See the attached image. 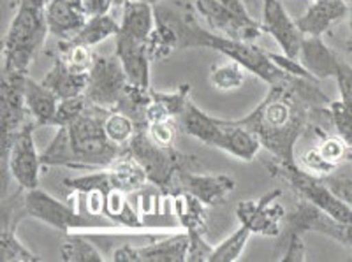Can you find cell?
<instances>
[{
	"mask_svg": "<svg viewBox=\"0 0 352 262\" xmlns=\"http://www.w3.org/2000/svg\"><path fill=\"white\" fill-rule=\"evenodd\" d=\"M60 257L65 262H102L106 255L100 254L96 241L87 234H78V230L65 232L64 243L60 248Z\"/></svg>",
	"mask_w": 352,
	"mask_h": 262,
	"instance_id": "d4e9b609",
	"label": "cell"
},
{
	"mask_svg": "<svg viewBox=\"0 0 352 262\" xmlns=\"http://www.w3.org/2000/svg\"><path fill=\"white\" fill-rule=\"evenodd\" d=\"M345 162H352V148H347V153H345Z\"/></svg>",
	"mask_w": 352,
	"mask_h": 262,
	"instance_id": "7bdbcfd3",
	"label": "cell"
},
{
	"mask_svg": "<svg viewBox=\"0 0 352 262\" xmlns=\"http://www.w3.org/2000/svg\"><path fill=\"white\" fill-rule=\"evenodd\" d=\"M322 179L338 197L344 199L352 208V162H347V166L342 162L331 175L322 176Z\"/></svg>",
	"mask_w": 352,
	"mask_h": 262,
	"instance_id": "836d02e7",
	"label": "cell"
},
{
	"mask_svg": "<svg viewBox=\"0 0 352 262\" xmlns=\"http://www.w3.org/2000/svg\"><path fill=\"white\" fill-rule=\"evenodd\" d=\"M81 2H83V8L88 17L100 14V12H108V9L111 8L109 0H81Z\"/></svg>",
	"mask_w": 352,
	"mask_h": 262,
	"instance_id": "60d3db41",
	"label": "cell"
},
{
	"mask_svg": "<svg viewBox=\"0 0 352 262\" xmlns=\"http://www.w3.org/2000/svg\"><path fill=\"white\" fill-rule=\"evenodd\" d=\"M347 6H349V41L347 44H345V48H347V52L352 53V0H349Z\"/></svg>",
	"mask_w": 352,
	"mask_h": 262,
	"instance_id": "b9f144b4",
	"label": "cell"
},
{
	"mask_svg": "<svg viewBox=\"0 0 352 262\" xmlns=\"http://www.w3.org/2000/svg\"><path fill=\"white\" fill-rule=\"evenodd\" d=\"M16 222L11 220V213L8 211V223H2V236H0V261L2 262H34L39 261L37 255L27 250L16 238L14 232Z\"/></svg>",
	"mask_w": 352,
	"mask_h": 262,
	"instance_id": "83f0119b",
	"label": "cell"
},
{
	"mask_svg": "<svg viewBox=\"0 0 352 262\" xmlns=\"http://www.w3.org/2000/svg\"><path fill=\"white\" fill-rule=\"evenodd\" d=\"M178 123L188 135L197 138L201 143L224 150L240 160L250 162L261 150V141L247 127L236 120H219L206 115L192 99H188L184 113L178 116Z\"/></svg>",
	"mask_w": 352,
	"mask_h": 262,
	"instance_id": "5b68a950",
	"label": "cell"
},
{
	"mask_svg": "<svg viewBox=\"0 0 352 262\" xmlns=\"http://www.w3.org/2000/svg\"><path fill=\"white\" fill-rule=\"evenodd\" d=\"M37 127L36 120L23 123V127L16 132L9 148L8 169L16 179L20 188L32 190L39 187V171L43 166V159L37 153L36 143H34V129Z\"/></svg>",
	"mask_w": 352,
	"mask_h": 262,
	"instance_id": "7c38bea8",
	"label": "cell"
},
{
	"mask_svg": "<svg viewBox=\"0 0 352 262\" xmlns=\"http://www.w3.org/2000/svg\"><path fill=\"white\" fill-rule=\"evenodd\" d=\"M143 2H146V4L157 6V4H160V2H164V0H143Z\"/></svg>",
	"mask_w": 352,
	"mask_h": 262,
	"instance_id": "f6af8a7d",
	"label": "cell"
},
{
	"mask_svg": "<svg viewBox=\"0 0 352 262\" xmlns=\"http://www.w3.org/2000/svg\"><path fill=\"white\" fill-rule=\"evenodd\" d=\"M88 106V100L85 96L71 97V99H60L58 102V109H56V115L53 118L52 125L53 127H62V125H67L72 120H76L81 113L85 111V107Z\"/></svg>",
	"mask_w": 352,
	"mask_h": 262,
	"instance_id": "e575fe53",
	"label": "cell"
},
{
	"mask_svg": "<svg viewBox=\"0 0 352 262\" xmlns=\"http://www.w3.org/2000/svg\"><path fill=\"white\" fill-rule=\"evenodd\" d=\"M23 211L25 215H30L34 219L48 226L60 229L64 232H72V230H96V229H113L115 223L113 220H97L96 215H83L74 206L58 201L53 195L46 194L39 187L27 190L23 197Z\"/></svg>",
	"mask_w": 352,
	"mask_h": 262,
	"instance_id": "ba28073f",
	"label": "cell"
},
{
	"mask_svg": "<svg viewBox=\"0 0 352 262\" xmlns=\"http://www.w3.org/2000/svg\"><path fill=\"white\" fill-rule=\"evenodd\" d=\"M127 151L141 164L148 176V182L155 183L166 194L171 192L176 175L182 169H187L188 164L196 162V157L184 155L173 146H160L153 143L146 132V127L138 129L129 143Z\"/></svg>",
	"mask_w": 352,
	"mask_h": 262,
	"instance_id": "8992f818",
	"label": "cell"
},
{
	"mask_svg": "<svg viewBox=\"0 0 352 262\" xmlns=\"http://www.w3.org/2000/svg\"><path fill=\"white\" fill-rule=\"evenodd\" d=\"M349 12L345 0H312L307 11L296 18V25L305 36H324L329 28Z\"/></svg>",
	"mask_w": 352,
	"mask_h": 262,
	"instance_id": "d6986e66",
	"label": "cell"
},
{
	"mask_svg": "<svg viewBox=\"0 0 352 262\" xmlns=\"http://www.w3.org/2000/svg\"><path fill=\"white\" fill-rule=\"evenodd\" d=\"M28 74L2 72L0 83V159L6 162L12 140L27 122V102H25V83Z\"/></svg>",
	"mask_w": 352,
	"mask_h": 262,
	"instance_id": "30bf717a",
	"label": "cell"
},
{
	"mask_svg": "<svg viewBox=\"0 0 352 262\" xmlns=\"http://www.w3.org/2000/svg\"><path fill=\"white\" fill-rule=\"evenodd\" d=\"M50 0H20L2 39V72L28 74L48 30L46 4Z\"/></svg>",
	"mask_w": 352,
	"mask_h": 262,
	"instance_id": "277c9868",
	"label": "cell"
},
{
	"mask_svg": "<svg viewBox=\"0 0 352 262\" xmlns=\"http://www.w3.org/2000/svg\"><path fill=\"white\" fill-rule=\"evenodd\" d=\"M331 100L320 90L316 78H300L287 74L280 81L270 85L268 96L245 118L236 120L240 125L256 134L278 162L296 164L294 146L316 116H331Z\"/></svg>",
	"mask_w": 352,
	"mask_h": 262,
	"instance_id": "6da1fadb",
	"label": "cell"
},
{
	"mask_svg": "<svg viewBox=\"0 0 352 262\" xmlns=\"http://www.w3.org/2000/svg\"><path fill=\"white\" fill-rule=\"evenodd\" d=\"M58 58L64 62L67 67L76 72H90L96 55L92 48L87 44H80L72 39H65L58 43Z\"/></svg>",
	"mask_w": 352,
	"mask_h": 262,
	"instance_id": "f546056e",
	"label": "cell"
},
{
	"mask_svg": "<svg viewBox=\"0 0 352 262\" xmlns=\"http://www.w3.org/2000/svg\"><path fill=\"white\" fill-rule=\"evenodd\" d=\"M25 102H27L28 113L34 116L37 125H52L60 99L43 81H34L27 78Z\"/></svg>",
	"mask_w": 352,
	"mask_h": 262,
	"instance_id": "cb8c5ba5",
	"label": "cell"
},
{
	"mask_svg": "<svg viewBox=\"0 0 352 262\" xmlns=\"http://www.w3.org/2000/svg\"><path fill=\"white\" fill-rule=\"evenodd\" d=\"M175 52H178V39H176L175 30L164 21L157 20L155 28L146 41V53L150 60L168 58Z\"/></svg>",
	"mask_w": 352,
	"mask_h": 262,
	"instance_id": "f1b7e54d",
	"label": "cell"
},
{
	"mask_svg": "<svg viewBox=\"0 0 352 262\" xmlns=\"http://www.w3.org/2000/svg\"><path fill=\"white\" fill-rule=\"evenodd\" d=\"M127 85V74L118 56L96 55L92 69L88 72V87L85 90V97L94 106L113 111L120 102Z\"/></svg>",
	"mask_w": 352,
	"mask_h": 262,
	"instance_id": "8fae6325",
	"label": "cell"
},
{
	"mask_svg": "<svg viewBox=\"0 0 352 262\" xmlns=\"http://www.w3.org/2000/svg\"><path fill=\"white\" fill-rule=\"evenodd\" d=\"M155 17L159 21H164L175 30L178 39V52L188 48H208L222 53L229 60H234L243 65L248 72L261 78L268 85L280 81L287 76L278 65L270 58L268 52L254 46L252 43L231 39L222 34L213 32L212 28H204L197 20L192 6L185 0H173L168 4H157Z\"/></svg>",
	"mask_w": 352,
	"mask_h": 262,
	"instance_id": "7a4b0ae2",
	"label": "cell"
},
{
	"mask_svg": "<svg viewBox=\"0 0 352 262\" xmlns=\"http://www.w3.org/2000/svg\"><path fill=\"white\" fill-rule=\"evenodd\" d=\"M87 20L88 14L81 0H50L46 4L48 30L56 39H72Z\"/></svg>",
	"mask_w": 352,
	"mask_h": 262,
	"instance_id": "e0dca14e",
	"label": "cell"
},
{
	"mask_svg": "<svg viewBox=\"0 0 352 262\" xmlns=\"http://www.w3.org/2000/svg\"><path fill=\"white\" fill-rule=\"evenodd\" d=\"M190 243H188V255L187 262H210L213 254V246L204 241L203 232L194 229H188Z\"/></svg>",
	"mask_w": 352,
	"mask_h": 262,
	"instance_id": "74e56055",
	"label": "cell"
},
{
	"mask_svg": "<svg viewBox=\"0 0 352 262\" xmlns=\"http://www.w3.org/2000/svg\"><path fill=\"white\" fill-rule=\"evenodd\" d=\"M263 28L276 41L285 56L298 60L305 34L296 20L289 17L280 0H263Z\"/></svg>",
	"mask_w": 352,
	"mask_h": 262,
	"instance_id": "2e32d148",
	"label": "cell"
},
{
	"mask_svg": "<svg viewBox=\"0 0 352 262\" xmlns=\"http://www.w3.org/2000/svg\"><path fill=\"white\" fill-rule=\"evenodd\" d=\"M268 167L272 169L273 175L289 183V187L296 194L316 204L319 210L329 215L336 222L352 223V208L345 203L344 199L338 197L320 176L305 171V169L298 167V164H284L278 162V160H276V164H268Z\"/></svg>",
	"mask_w": 352,
	"mask_h": 262,
	"instance_id": "52a82bcc",
	"label": "cell"
},
{
	"mask_svg": "<svg viewBox=\"0 0 352 262\" xmlns=\"http://www.w3.org/2000/svg\"><path fill=\"white\" fill-rule=\"evenodd\" d=\"M148 182V176L131 153H125L120 159L104 169H97L96 173H90L81 178H71L65 182V187L72 188L74 192H92L99 190L104 195L111 192H136Z\"/></svg>",
	"mask_w": 352,
	"mask_h": 262,
	"instance_id": "9c48e42d",
	"label": "cell"
},
{
	"mask_svg": "<svg viewBox=\"0 0 352 262\" xmlns=\"http://www.w3.org/2000/svg\"><path fill=\"white\" fill-rule=\"evenodd\" d=\"M41 81L58 99H71V97L85 96V90L88 87V72L72 71L56 56L53 67L46 72V76Z\"/></svg>",
	"mask_w": 352,
	"mask_h": 262,
	"instance_id": "603a6c76",
	"label": "cell"
},
{
	"mask_svg": "<svg viewBox=\"0 0 352 262\" xmlns=\"http://www.w3.org/2000/svg\"><path fill=\"white\" fill-rule=\"evenodd\" d=\"M245 71L241 64L229 60L228 64H213L210 69V81L217 90H236L245 83Z\"/></svg>",
	"mask_w": 352,
	"mask_h": 262,
	"instance_id": "1f68e13d",
	"label": "cell"
},
{
	"mask_svg": "<svg viewBox=\"0 0 352 262\" xmlns=\"http://www.w3.org/2000/svg\"><path fill=\"white\" fill-rule=\"evenodd\" d=\"M104 129L109 140L124 148L129 146V143H131V140L138 131L134 120L122 111H109L104 120Z\"/></svg>",
	"mask_w": 352,
	"mask_h": 262,
	"instance_id": "d6a6232c",
	"label": "cell"
},
{
	"mask_svg": "<svg viewBox=\"0 0 352 262\" xmlns=\"http://www.w3.org/2000/svg\"><path fill=\"white\" fill-rule=\"evenodd\" d=\"M336 83L340 90V100L352 115V67L340 60L338 72H336Z\"/></svg>",
	"mask_w": 352,
	"mask_h": 262,
	"instance_id": "f35d334b",
	"label": "cell"
},
{
	"mask_svg": "<svg viewBox=\"0 0 352 262\" xmlns=\"http://www.w3.org/2000/svg\"><path fill=\"white\" fill-rule=\"evenodd\" d=\"M115 55L122 62L129 83L150 88V56L146 53V43L118 34Z\"/></svg>",
	"mask_w": 352,
	"mask_h": 262,
	"instance_id": "ac0fdd59",
	"label": "cell"
},
{
	"mask_svg": "<svg viewBox=\"0 0 352 262\" xmlns=\"http://www.w3.org/2000/svg\"><path fill=\"white\" fill-rule=\"evenodd\" d=\"M349 144L342 138H333V135H324L317 144V150L328 162L340 166L345 162V153H347Z\"/></svg>",
	"mask_w": 352,
	"mask_h": 262,
	"instance_id": "d590c367",
	"label": "cell"
},
{
	"mask_svg": "<svg viewBox=\"0 0 352 262\" xmlns=\"http://www.w3.org/2000/svg\"><path fill=\"white\" fill-rule=\"evenodd\" d=\"M301 166H303L305 171L312 173V175H316V176H320V178H322V176L331 175L336 167H338L336 164L328 162L324 157L320 155L317 148L305 151L303 157H301Z\"/></svg>",
	"mask_w": 352,
	"mask_h": 262,
	"instance_id": "8d00e7d4",
	"label": "cell"
},
{
	"mask_svg": "<svg viewBox=\"0 0 352 262\" xmlns=\"http://www.w3.org/2000/svg\"><path fill=\"white\" fill-rule=\"evenodd\" d=\"M118 32H120V25L116 23L108 12H100V14L88 17L87 23L83 25V28L76 36L72 37V41H76L80 44H87V46L94 48V46L109 39V37H116Z\"/></svg>",
	"mask_w": 352,
	"mask_h": 262,
	"instance_id": "484cf974",
	"label": "cell"
},
{
	"mask_svg": "<svg viewBox=\"0 0 352 262\" xmlns=\"http://www.w3.org/2000/svg\"><path fill=\"white\" fill-rule=\"evenodd\" d=\"M298 60L317 80L336 78L338 65H340V58L317 36H305Z\"/></svg>",
	"mask_w": 352,
	"mask_h": 262,
	"instance_id": "ffe728a7",
	"label": "cell"
},
{
	"mask_svg": "<svg viewBox=\"0 0 352 262\" xmlns=\"http://www.w3.org/2000/svg\"><path fill=\"white\" fill-rule=\"evenodd\" d=\"M108 113L109 109L88 102L76 120L58 127L55 140L41 153L43 166L104 169L125 155L127 148L115 144L106 134Z\"/></svg>",
	"mask_w": 352,
	"mask_h": 262,
	"instance_id": "3957f363",
	"label": "cell"
},
{
	"mask_svg": "<svg viewBox=\"0 0 352 262\" xmlns=\"http://www.w3.org/2000/svg\"><path fill=\"white\" fill-rule=\"evenodd\" d=\"M150 140L153 143L160 144V146H173V140H175V125L171 120L168 122H152L146 127Z\"/></svg>",
	"mask_w": 352,
	"mask_h": 262,
	"instance_id": "ab89813d",
	"label": "cell"
},
{
	"mask_svg": "<svg viewBox=\"0 0 352 262\" xmlns=\"http://www.w3.org/2000/svg\"><path fill=\"white\" fill-rule=\"evenodd\" d=\"M280 195L282 190L276 188L256 201H241L236 208V217L252 232L263 236H278L287 215L280 204L275 203Z\"/></svg>",
	"mask_w": 352,
	"mask_h": 262,
	"instance_id": "5bb4252c",
	"label": "cell"
},
{
	"mask_svg": "<svg viewBox=\"0 0 352 262\" xmlns=\"http://www.w3.org/2000/svg\"><path fill=\"white\" fill-rule=\"evenodd\" d=\"M236 188V182L231 176L226 175H197V173L187 171L182 169L176 175L175 182L169 194H176V192H188L194 197H197L201 203H204L208 208L217 206L224 199L232 194V190Z\"/></svg>",
	"mask_w": 352,
	"mask_h": 262,
	"instance_id": "9a60e30c",
	"label": "cell"
},
{
	"mask_svg": "<svg viewBox=\"0 0 352 262\" xmlns=\"http://www.w3.org/2000/svg\"><path fill=\"white\" fill-rule=\"evenodd\" d=\"M243 2H245V4H247L248 9H252L254 6H256V0H243Z\"/></svg>",
	"mask_w": 352,
	"mask_h": 262,
	"instance_id": "ee69618b",
	"label": "cell"
},
{
	"mask_svg": "<svg viewBox=\"0 0 352 262\" xmlns=\"http://www.w3.org/2000/svg\"><path fill=\"white\" fill-rule=\"evenodd\" d=\"M197 14L210 25L213 32L222 34L231 39L252 43L259 39L264 32L263 25L254 18H245L232 12L226 6H222L217 0H196L194 2Z\"/></svg>",
	"mask_w": 352,
	"mask_h": 262,
	"instance_id": "4fadbf2b",
	"label": "cell"
},
{
	"mask_svg": "<svg viewBox=\"0 0 352 262\" xmlns=\"http://www.w3.org/2000/svg\"><path fill=\"white\" fill-rule=\"evenodd\" d=\"M173 197H175L176 217L182 226L187 230L194 229L203 232V227L206 223V204L201 203L199 199L188 192H176Z\"/></svg>",
	"mask_w": 352,
	"mask_h": 262,
	"instance_id": "4316f807",
	"label": "cell"
},
{
	"mask_svg": "<svg viewBox=\"0 0 352 262\" xmlns=\"http://www.w3.org/2000/svg\"><path fill=\"white\" fill-rule=\"evenodd\" d=\"M188 243V230L169 238H159L138 246V262H187Z\"/></svg>",
	"mask_w": 352,
	"mask_h": 262,
	"instance_id": "7402d4cb",
	"label": "cell"
},
{
	"mask_svg": "<svg viewBox=\"0 0 352 262\" xmlns=\"http://www.w3.org/2000/svg\"><path fill=\"white\" fill-rule=\"evenodd\" d=\"M122 8L124 11H122L120 32L118 34L146 43L157 25L155 8L143 0H129Z\"/></svg>",
	"mask_w": 352,
	"mask_h": 262,
	"instance_id": "44dd1931",
	"label": "cell"
},
{
	"mask_svg": "<svg viewBox=\"0 0 352 262\" xmlns=\"http://www.w3.org/2000/svg\"><path fill=\"white\" fill-rule=\"evenodd\" d=\"M254 232L248 229L247 226L241 223L228 239L220 243V245L213 246V254L210 257V262H234L240 261L241 254H243L245 245L248 243L250 236Z\"/></svg>",
	"mask_w": 352,
	"mask_h": 262,
	"instance_id": "4dcf8cb0",
	"label": "cell"
}]
</instances>
